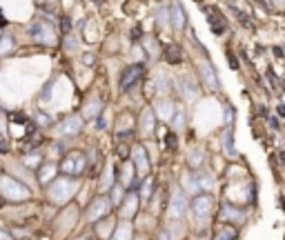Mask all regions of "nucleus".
Listing matches in <instances>:
<instances>
[{"label": "nucleus", "mask_w": 285, "mask_h": 240, "mask_svg": "<svg viewBox=\"0 0 285 240\" xmlns=\"http://www.w3.org/2000/svg\"><path fill=\"white\" fill-rule=\"evenodd\" d=\"M190 207H192L194 223H196L198 227H205L210 223L212 214H214V198H212L210 194H198V196L192 198Z\"/></svg>", "instance_id": "nucleus-1"}, {"label": "nucleus", "mask_w": 285, "mask_h": 240, "mask_svg": "<svg viewBox=\"0 0 285 240\" xmlns=\"http://www.w3.org/2000/svg\"><path fill=\"white\" fill-rule=\"evenodd\" d=\"M76 187H78V184L71 180V176L69 178H56V180H51L49 189H47V194H49L51 202H56V205H63V202H67L71 196H74Z\"/></svg>", "instance_id": "nucleus-2"}, {"label": "nucleus", "mask_w": 285, "mask_h": 240, "mask_svg": "<svg viewBox=\"0 0 285 240\" xmlns=\"http://www.w3.org/2000/svg\"><path fill=\"white\" fill-rule=\"evenodd\" d=\"M85 167H87V158H85V153L81 151H71L67 156L63 158V163H60V171H63L65 176H81L85 174Z\"/></svg>", "instance_id": "nucleus-3"}, {"label": "nucleus", "mask_w": 285, "mask_h": 240, "mask_svg": "<svg viewBox=\"0 0 285 240\" xmlns=\"http://www.w3.org/2000/svg\"><path fill=\"white\" fill-rule=\"evenodd\" d=\"M0 194H3L7 200H25V198H29V189L25 187V184H20L18 180L7 178V176L0 178Z\"/></svg>", "instance_id": "nucleus-4"}, {"label": "nucleus", "mask_w": 285, "mask_h": 240, "mask_svg": "<svg viewBox=\"0 0 285 240\" xmlns=\"http://www.w3.org/2000/svg\"><path fill=\"white\" fill-rule=\"evenodd\" d=\"M112 198L109 196H98L92 200V205L87 207V220L89 223H98L100 218H107V214L112 211Z\"/></svg>", "instance_id": "nucleus-5"}, {"label": "nucleus", "mask_w": 285, "mask_h": 240, "mask_svg": "<svg viewBox=\"0 0 285 240\" xmlns=\"http://www.w3.org/2000/svg\"><path fill=\"white\" fill-rule=\"evenodd\" d=\"M145 76V67L143 65H132L127 67V69L123 71V76H120V91H132L136 87L138 83H141V78Z\"/></svg>", "instance_id": "nucleus-6"}, {"label": "nucleus", "mask_w": 285, "mask_h": 240, "mask_svg": "<svg viewBox=\"0 0 285 240\" xmlns=\"http://www.w3.org/2000/svg\"><path fill=\"white\" fill-rule=\"evenodd\" d=\"M178 91L183 94L185 100H196L198 98V85H196V78L192 73H183L178 80Z\"/></svg>", "instance_id": "nucleus-7"}, {"label": "nucleus", "mask_w": 285, "mask_h": 240, "mask_svg": "<svg viewBox=\"0 0 285 240\" xmlns=\"http://www.w3.org/2000/svg\"><path fill=\"white\" fill-rule=\"evenodd\" d=\"M29 36H32L34 40H38V42H47V45H51L54 38H56L49 24H47V22H40V20L34 22L32 27H29Z\"/></svg>", "instance_id": "nucleus-8"}, {"label": "nucleus", "mask_w": 285, "mask_h": 240, "mask_svg": "<svg viewBox=\"0 0 285 240\" xmlns=\"http://www.w3.org/2000/svg\"><path fill=\"white\" fill-rule=\"evenodd\" d=\"M187 205H190V200H187V196L183 189H176V192L172 194V205H169V214H172V218H180L183 214L187 211Z\"/></svg>", "instance_id": "nucleus-9"}, {"label": "nucleus", "mask_w": 285, "mask_h": 240, "mask_svg": "<svg viewBox=\"0 0 285 240\" xmlns=\"http://www.w3.org/2000/svg\"><path fill=\"white\" fill-rule=\"evenodd\" d=\"M198 71H201V76H203V80H205V85H208L210 89L221 91V83H218V78H216V69L210 65V60H203V63L198 65Z\"/></svg>", "instance_id": "nucleus-10"}, {"label": "nucleus", "mask_w": 285, "mask_h": 240, "mask_svg": "<svg viewBox=\"0 0 285 240\" xmlns=\"http://www.w3.org/2000/svg\"><path fill=\"white\" fill-rule=\"evenodd\" d=\"M134 169L138 176H147L149 174V158H147V151H145V147H134Z\"/></svg>", "instance_id": "nucleus-11"}, {"label": "nucleus", "mask_w": 285, "mask_h": 240, "mask_svg": "<svg viewBox=\"0 0 285 240\" xmlns=\"http://www.w3.org/2000/svg\"><path fill=\"white\" fill-rule=\"evenodd\" d=\"M81 129H83L81 116H67V118H65V120L58 125V131L63 134V136H76Z\"/></svg>", "instance_id": "nucleus-12"}, {"label": "nucleus", "mask_w": 285, "mask_h": 240, "mask_svg": "<svg viewBox=\"0 0 285 240\" xmlns=\"http://www.w3.org/2000/svg\"><path fill=\"white\" fill-rule=\"evenodd\" d=\"M169 22H172L174 32H183L185 29L187 18H185V11H183V7H180L178 3H174L172 7H169Z\"/></svg>", "instance_id": "nucleus-13"}, {"label": "nucleus", "mask_w": 285, "mask_h": 240, "mask_svg": "<svg viewBox=\"0 0 285 240\" xmlns=\"http://www.w3.org/2000/svg\"><path fill=\"white\" fill-rule=\"evenodd\" d=\"M174 112H176V102L169 100V98H161V100L156 102V116H159L161 120H172Z\"/></svg>", "instance_id": "nucleus-14"}, {"label": "nucleus", "mask_w": 285, "mask_h": 240, "mask_svg": "<svg viewBox=\"0 0 285 240\" xmlns=\"http://www.w3.org/2000/svg\"><path fill=\"white\" fill-rule=\"evenodd\" d=\"M221 218L225 220V223H243L245 220V211L243 209H236V207H232V205H223V209H221Z\"/></svg>", "instance_id": "nucleus-15"}, {"label": "nucleus", "mask_w": 285, "mask_h": 240, "mask_svg": "<svg viewBox=\"0 0 285 240\" xmlns=\"http://www.w3.org/2000/svg\"><path fill=\"white\" fill-rule=\"evenodd\" d=\"M165 60L169 65H180L183 63V51H180V47L176 45V42L165 45Z\"/></svg>", "instance_id": "nucleus-16"}, {"label": "nucleus", "mask_w": 285, "mask_h": 240, "mask_svg": "<svg viewBox=\"0 0 285 240\" xmlns=\"http://www.w3.org/2000/svg\"><path fill=\"white\" fill-rule=\"evenodd\" d=\"M136 207H138V198L134 194H129L123 202V209H120V214H123V218H132L136 214Z\"/></svg>", "instance_id": "nucleus-17"}, {"label": "nucleus", "mask_w": 285, "mask_h": 240, "mask_svg": "<svg viewBox=\"0 0 285 240\" xmlns=\"http://www.w3.org/2000/svg\"><path fill=\"white\" fill-rule=\"evenodd\" d=\"M196 187L203 189V192H210V189H214V176L208 174V171H201V174H196Z\"/></svg>", "instance_id": "nucleus-18"}, {"label": "nucleus", "mask_w": 285, "mask_h": 240, "mask_svg": "<svg viewBox=\"0 0 285 240\" xmlns=\"http://www.w3.org/2000/svg\"><path fill=\"white\" fill-rule=\"evenodd\" d=\"M141 129L145 136H149L151 129H154V114H151V109H145L143 116H141Z\"/></svg>", "instance_id": "nucleus-19"}, {"label": "nucleus", "mask_w": 285, "mask_h": 240, "mask_svg": "<svg viewBox=\"0 0 285 240\" xmlns=\"http://www.w3.org/2000/svg\"><path fill=\"white\" fill-rule=\"evenodd\" d=\"M54 176H56V165H42V169L38 171V180H40L42 184L51 182Z\"/></svg>", "instance_id": "nucleus-20"}, {"label": "nucleus", "mask_w": 285, "mask_h": 240, "mask_svg": "<svg viewBox=\"0 0 285 240\" xmlns=\"http://www.w3.org/2000/svg\"><path fill=\"white\" fill-rule=\"evenodd\" d=\"M112 240H132V225L129 223H120L114 231V238Z\"/></svg>", "instance_id": "nucleus-21"}, {"label": "nucleus", "mask_w": 285, "mask_h": 240, "mask_svg": "<svg viewBox=\"0 0 285 240\" xmlns=\"http://www.w3.org/2000/svg\"><path fill=\"white\" fill-rule=\"evenodd\" d=\"M236 238H239V231H236V227H232V225H225L214 236V240H236Z\"/></svg>", "instance_id": "nucleus-22"}, {"label": "nucleus", "mask_w": 285, "mask_h": 240, "mask_svg": "<svg viewBox=\"0 0 285 240\" xmlns=\"http://www.w3.org/2000/svg\"><path fill=\"white\" fill-rule=\"evenodd\" d=\"M112 187H114V169L109 167V169L105 171V176L100 178V192H109Z\"/></svg>", "instance_id": "nucleus-23"}, {"label": "nucleus", "mask_w": 285, "mask_h": 240, "mask_svg": "<svg viewBox=\"0 0 285 240\" xmlns=\"http://www.w3.org/2000/svg\"><path fill=\"white\" fill-rule=\"evenodd\" d=\"M223 145H225V153L227 156H234V140H232V129H225V134H223Z\"/></svg>", "instance_id": "nucleus-24"}, {"label": "nucleus", "mask_w": 285, "mask_h": 240, "mask_svg": "<svg viewBox=\"0 0 285 240\" xmlns=\"http://www.w3.org/2000/svg\"><path fill=\"white\" fill-rule=\"evenodd\" d=\"M201 163H203V149H194L190 153V165L192 167H201Z\"/></svg>", "instance_id": "nucleus-25"}, {"label": "nucleus", "mask_w": 285, "mask_h": 240, "mask_svg": "<svg viewBox=\"0 0 285 240\" xmlns=\"http://www.w3.org/2000/svg\"><path fill=\"white\" fill-rule=\"evenodd\" d=\"M174 127H176V129H183L185 127V112H183V109H176V114H174Z\"/></svg>", "instance_id": "nucleus-26"}, {"label": "nucleus", "mask_w": 285, "mask_h": 240, "mask_svg": "<svg viewBox=\"0 0 285 240\" xmlns=\"http://www.w3.org/2000/svg\"><path fill=\"white\" fill-rule=\"evenodd\" d=\"M156 20H159V27H165V24L169 22V14L165 7H161L159 11H156Z\"/></svg>", "instance_id": "nucleus-27"}, {"label": "nucleus", "mask_w": 285, "mask_h": 240, "mask_svg": "<svg viewBox=\"0 0 285 240\" xmlns=\"http://www.w3.org/2000/svg\"><path fill=\"white\" fill-rule=\"evenodd\" d=\"M109 192H112V205H120L123 202V189L120 187H112Z\"/></svg>", "instance_id": "nucleus-28"}, {"label": "nucleus", "mask_w": 285, "mask_h": 240, "mask_svg": "<svg viewBox=\"0 0 285 240\" xmlns=\"http://www.w3.org/2000/svg\"><path fill=\"white\" fill-rule=\"evenodd\" d=\"M123 187H132V169H129V165H125L123 167Z\"/></svg>", "instance_id": "nucleus-29"}, {"label": "nucleus", "mask_w": 285, "mask_h": 240, "mask_svg": "<svg viewBox=\"0 0 285 240\" xmlns=\"http://www.w3.org/2000/svg\"><path fill=\"white\" fill-rule=\"evenodd\" d=\"M96 231L100 233V238H107L109 233H112V223H105V225H98L96 227Z\"/></svg>", "instance_id": "nucleus-30"}, {"label": "nucleus", "mask_w": 285, "mask_h": 240, "mask_svg": "<svg viewBox=\"0 0 285 240\" xmlns=\"http://www.w3.org/2000/svg\"><path fill=\"white\" fill-rule=\"evenodd\" d=\"M151 189H154V180H145V189H143V200H149V196H151Z\"/></svg>", "instance_id": "nucleus-31"}, {"label": "nucleus", "mask_w": 285, "mask_h": 240, "mask_svg": "<svg viewBox=\"0 0 285 240\" xmlns=\"http://www.w3.org/2000/svg\"><path fill=\"white\" fill-rule=\"evenodd\" d=\"M11 40H14V38H11V36H5V38H3V45H0V54H5V51H7V49H11V47H14V42H11Z\"/></svg>", "instance_id": "nucleus-32"}, {"label": "nucleus", "mask_w": 285, "mask_h": 240, "mask_svg": "<svg viewBox=\"0 0 285 240\" xmlns=\"http://www.w3.org/2000/svg\"><path fill=\"white\" fill-rule=\"evenodd\" d=\"M156 83H159V87H163V94H167V91H169V83H167L165 73H159V80H156Z\"/></svg>", "instance_id": "nucleus-33"}, {"label": "nucleus", "mask_w": 285, "mask_h": 240, "mask_svg": "<svg viewBox=\"0 0 285 240\" xmlns=\"http://www.w3.org/2000/svg\"><path fill=\"white\" fill-rule=\"evenodd\" d=\"M25 163H29V167H38L40 156H38V153H34V156H27V158H25Z\"/></svg>", "instance_id": "nucleus-34"}, {"label": "nucleus", "mask_w": 285, "mask_h": 240, "mask_svg": "<svg viewBox=\"0 0 285 240\" xmlns=\"http://www.w3.org/2000/svg\"><path fill=\"white\" fill-rule=\"evenodd\" d=\"M229 120H234V107H229V104H227V107H225V122H227V125H229Z\"/></svg>", "instance_id": "nucleus-35"}, {"label": "nucleus", "mask_w": 285, "mask_h": 240, "mask_svg": "<svg viewBox=\"0 0 285 240\" xmlns=\"http://www.w3.org/2000/svg\"><path fill=\"white\" fill-rule=\"evenodd\" d=\"M38 122H40L42 127H47L51 122V118H49V116H45V114H38Z\"/></svg>", "instance_id": "nucleus-36"}, {"label": "nucleus", "mask_w": 285, "mask_h": 240, "mask_svg": "<svg viewBox=\"0 0 285 240\" xmlns=\"http://www.w3.org/2000/svg\"><path fill=\"white\" fill-rule=\"evenodd\" d=\"M159 240H169V233H167V231H161V236H159Z\"/></svg>", "instance_id": "nucleus-37"}, {"label": "nucleus", "mask_w": 285, "mask_h": 240, "mask_svg": "<svg viewBox=\"0 0 285 240\" xmlns=\"http://www.w3.org/2000/svg\"><path fill=\"white\" fill-rule=\"evenodd\" d=\"M229 65H232L234 69H236V67H239V63H236V58H234V56H229Z\"/></svg>", "instance_id": "nucleus-38"}, {"label": "nucleus", "mask_w": 285, "mask_h": 240, "mask_svg": "<svg viewBox=\"0 0 285 240\" xmlns=\"http://www.w3.org/2000/svg\"><path fill=\"white\" fill-rule=\"evenodd\" d=\"M276 3H278V5H283V3H285V0H276Z\"/></svg>", "instance_id": "nucleus-39"}, {"label": "nucleus", "mask_w": 285, "mask_h": 240, "mask_svg": "<svg viewBox=\"0 0 285 240\" xmlns=\"http://www.w3.org/2000/svg\"><path fill=\"white\" fill-rule=\"evenodd\" d=\"M0 207H3V196H0Z\"/></svg>", "instance_id": "nucleus-40"}, {"label": "nucleus", "mask_w": 285, "mask_h": 240, "mask_svg": "<svg viewBox=\"0 0 285 240\" xmlns=\"http://www.w3.org/2000/svg\"><path fill=\"white\" fill-rule=\"evenodd\" d=\"M136 240H143V238H136Z\"/></svg>", "instance_id": "nucleus-41"}]
</instances>
